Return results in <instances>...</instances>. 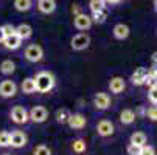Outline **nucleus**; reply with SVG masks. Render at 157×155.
Wrapping results in <instances>:
<instances>
[{
	"label": "nucleus",
	"instance_id": "a878e982",
	"mask_svg": "<svg viewBox=\"0 0 157 155\" xmlns=\"http://www.w3.org/2000/svg\"><path fill=\"white\" fill-rule=\"evenodd\" d=\"M106 19H107V13H106V11H98V13H92V16H90V20H92V24H98V25L104 24V22H106Z\"/></svg>",
	"mask_w": 157,
	"mask_h": 155
},
{
	"label": "nucleus",
	"instance_id": "4c0bfd02",
	"mask_svg": "<svg viewBox=\"0 0 157 155\" xmlns=\"http://www.w3.org/2000/svg\"><path fill=\"white\" fill-rule=\"evenodd\" d=\"M152 3H154V9H155V13H157V0H152Z\"/></svg>",
	"mask_w": 157,
	"mask_h": 155
},
{
	"label": "nucleus",
	"instance_id": "39448f33",
	"mask_svg": "<svg viewBox=\"0 0 157 155\" xmlns=\"http://www.w3.org/2000/svg\"><path fill=\"white\" fill-rule=\"evenodd\" d=\"M28 116H30V121H33L36 124H42L48 118V110L44 105H34L28 112Z\"/></svg>",
	"mask_w": 157,
	"mask_h": 155
},
{
	"label": "nucleus",
	"instance_id": "7c9ffc66",
	"mask_svg": "<svg viewBox=\"0 0 157 155\" xmlns=\"http://www.w3.org/2000/svg\"><path fill=\"white\" fill-rule=\"evenodd\" d=\"M139 155H155V149L149 144H145L140 147V153Z\"/></svg>",
	"mask_w": 157,
	"mask_h": 155
},
{
	"label": "nucleus",
	"instance_id": "20e7f679",
	"mask_svg": "<svg viewBox=\"0 0 157 155\" xmlns=\"http://www.w3.org/2000/svg\"><path fill=\"white\" fill-rule=\"evenodd\" d=\"M89 45H90V37H89V34H86V33H78L70 40V47L75 51H82Z\"/></svg>",
	"mask_w": 157,
	"mask_h": 155
},
{
	"label": "nucleus",
	"instance_id": "1a4fd4ad",
	"mask_svg": "<svg viewBox=\"0 0 157 155\" xmlns=\"http://www.w3.org/2000/svg\"><path fill=\"white\" fill-rule=\"evenodd\" d=\"M94 105L97 110H100V112H104V110H107L110 107V96L109 93L106 92H98L95 96H94Z\"/></svg>",
	"mask_w": 157,
	"mask_h": 155
},
{
	"label": "nucleus",
	"instance_id": "423d86ee",
	"mask_svg": "<svg viewBox=\"0 0 157 155\" xmlns=\"http://www.w3.org/2000/svg\"><path fill=\"white\" fill-rule=\"evenodd\" d=\"M17 93V84L11 79H3L0 82V96L8 99V98H13L16 96Z\"/></svg>",
	"mask_w": 157,
	"mask_h": 155
},
{
	"label": "nucleus",
	"instance_id": "6ab92c4d",
	"mask_svg": "<svg viewBox=\"0 0 157 155\" xmlns=\"http://www.w3.org/2000/svg\"><path fill=\"white\" fill-rule=\"evenodd\" d=\"M16 34L22 39V40H25V39H30L33 36V28L28 25V24H20L16 27Z\"/></svg>",
	"mask_w": 157,
	"mask_h": 155
},
{
	"label": "nucleus",
	"instance_id": "cd10ccee",
	"mask_svg": "<svg viewBox=\"0 0 157 155\" xmlns=\"http://www.w3.org/2000/svg\"><path fill=\"white\" fill-rule=\"evenodd\" d=\"M0 147H10V132L0 130Z\"/></svg>",
	"mask_w": 157,
	"mask_h": 155
},
{
	"label": "nucleus",
	"instance_id": "f3484780",
	"mask_svg": "<svg viewBox=\"0 0 157 155\" xmlns=\"http://www.w3.org/2000/svg\"><path fill=\"white\" fill-rule=\"evenodd\" d=\"M37 9L42 14H52L56 9V2L55 0H37Z\"/></svg>",
	"mask_w": 157,
	"mask_h": 155
},
{
	"label": "nucleus",
	"instance_id": "f03ea898",
	"mask_svg": "<svg viewBox=\"0 0 157 155\" xmlns=\"http://www.w3.org/2000/svg\"><path fill=\"white\" fill-rule=\"evenodd\" d=\"M10 118L13 123L16 124H27L30 121V116H28V110L24 107V105H14L10 112Z\"/></svg>",
	"mask_w": 157,
	"mask_h": 155
},
{
	"label": "nucleus",
	"instance_id": "b1692460",
	"mask_svg": "<svg viewBox=\"0 0 157 155\" xmlns=\"http://www.w3.org/2000/svg\"><path fill=\"white\" fill-rule=\"evenodd\" d=\"M106 2L104 0H90L89 2V8L92 13H98V11H106Z\"/></svg>",
	"mask_w": 157,
	"mask_h": 155
},
{
	"label": "nucleus",
	"instance_id": "6e6552de",
	"mask_svg": "<svg viewBox=\"0 0 157 155\" xmlns=\"http://www.w3.org/2000/svg\"><path fill=\"white\" fill-rule=\"evenodd\" d=\"M27 143H28V138H27V135L22 130H14V132L10 134V146L11 147L20 149V147H24Z\"/></svg>",
	"mask_w": 157,
	"mask_h": 155
},
{
	"label": "nucleus",
	"instance_id": "72a5a7b5",
	"mask_svg": "<svg viewBox=\"0 0 157 155\" xmlns=\"http://www.w3.org/2000/svg\"><path fill=\"white\" fill-rule=\"evenodd\" d=\"M126 152H128V155H139V153H140V147L134 146V144H128Z\"/></svg>",
	"mask_w": 157,
	"mask_h": 155
},
{
	"label": "nucleus",
	"instance_id": "c85d7f7f",
	"mask_svg": "<svg viewBox=\"0 0 157 155\" xmlns=\"http://www.w3.org/2000/svg\"><path fill=\"white\" fill-rule=\"evenodd\" d=\"M145 115H146V118L148 120H151V121H157V105H151V107H148L146 109V112H145Z\"/></svg>",
	"mask_w": 157,
	"mask_h": 155
},
{
	"label": "nucleus",
	"instance_id": "9d476101",
	"mask_svg": "<svg viewBox=\"0 0 157 155\" xmlns=\"http://www.w3.org/2000/svg\"><path fill=\"white\" fill-rule=\"evenodd\" d=\"M73 27H75L76 30H79V31H86V30H89V28L92 27L90 16H87V14H84V13L76 14V16L73 17Z\"/></svg>",
	"mask_w": 157,
	"mask_h": 155
},
{
	"label": "nucleus",
	"instance_id": "dca6fc26",
	"mask_svg": "<svg viewBox=\"0 0 157 155\" xmlns=\"http://www.w3.org/2000/svg\"><path fill=\"white\" fill-rule=\"evenodd\" d=\"M22 40L17 34H13V36H6L5 37V40H3V47L6 48V50H11V51H14V50H17V48H20V45H22Z\"/></svg>",
	"mask_w": 157,
	"mask_h": 155
},
{
	"label": "nucleus",
	"instance_id": "2f4dec72",
	"mask_svg": "<svg viewBox=\"0 0 157 155\" xmlns=\"http://www.w3.org/2000/svg\"><path fill=\"white\" fill-rule=\"evenodd\" d=\"M2 27H3L5 36H13V34H16V27H14V25H11V24H5V25H2Z\"/></svg>",
	"mask_w": 157,
	"mask_h": 155
},
{
	"label": "nucleus",
	"instance_id": "e433bc0d",
	"mask_svg": "<svg viewBox=\"0 0 157 155\" xmlns=\"http://www.w3.org/2000/svg\"><path fill=\"white\" fill-rule=\"evenodd\" d=\"M106 3H110V5H115V3H120L121 0H104Z\"/></svg>",
	"mask_w": 157,
	"mask_h": 155
},
{
	"label": "nucleus",
	"instance_id": "4be33fe9",
	"mask_svg": "<svg viewBox=\"0 0 157 155\" xmlns=\"http://www.w3.org/2000/svg\"><path fill=\"white\" fill-rule=\"evenodd\" d=\"M31 0H14V8L19 13H27L31 9Z\"/></svg>",
	"mask_w": 157,
	"mask_h": 155
},
{
	"label": "nucleus",
	"instance_id": "5701e85b",
	"mask_svg": "<svg viewBox=\"0 0 157 155\" xmlns=\"http://www.w3.org/2000/svg\"><path fill=\"white\" fill-rule=\"evenodd\" d=\"M86 149H87V144H86V141H84L82 138L73 140V143H72V150H73L75 153H84Z\"/></svg>",
	"mask_w": 157,
	"mask_h": 155
},
{
	"label": "nucleus",
	"instance_id": "aec40b11",
	"mask_svg": "<svg viewBox=\"0 0 157 155\" xmlns=\"http://www.w3.org/2000/svg\"><path fill=\"white\" fill-rule=\"evenodd\" d=\"M16 72V64L11 61V59H5L0 62V73L5 75V76H10Z\"/></svg>",
	"mask_w": 157,
	"mask_h": 155
},
{
	"label": "nucleus",
	"instance_id": "473e14b6",
	"mask_svg": "<svg viewBox=\"0 0 157 155\" xmlns=\"http://www.w3.org/2000/svg\"><path fill=\"white\" fill-rule=\"evenodd\" d=\"M146 79L157 81V67H151V68L146 70Z\"/></svg>",
	"mask_w": 157,
	"mask_h": 155
},
{
	"label": "nucleus",
	"instance_id": "7ed1b4c3",
	"mask_svg": "<svg viewBox=\"0 0 157 155\" xmlns=\"http://www.w3.org/2000/svg\"><path fill=\"white\" fill-rule=\"evenodd\" d=\"M25 59L28 61V62H33V64H36V62H40L42 61V57H44V48L39 45V43H30V45L25 48Z\"/></svg>",
	"mask_w": 157,
	"mask_h": 155
},
{
	"label": "nucleus",
	"instance_id": "a211bd4d",
	"mask_svg": "<svg viewBox=\"0 0 157 155\" xmlns=\"http://www.w3.org/2000/svg\"><path fill=\"white\" fill-rule=\"evenodd\" d=\"M146 141H148L146 134H145V132H140V130H136V132L131 135V138H129V144H134V146H137V147L145 146Z\"/></svg>",
	"mask_w": 157,
	"mask_h": 155
},
{
	"label": "nucleus",
	"instance_id": "412c9836",
	"mask_svg": "<svg viewBox=\"0 0 157 155\" xmlns=\"http://www.w3.org/2000/svg\"><path fill=\"white\" fill-rule=\"evenodd\" d=\"M20 88H22V92H24L25 95H33V93H36L34 79H33V78H25L24 81H22V84H20Z\"/></svg>",
	"mask_w": 157,
	"mask_h": 155
},
{
	"label": "nucleus",
	"instance_id": "393cba45",
	"mask_svg": "<svg viewBox=\"0 0 157 155\" xmlns=\"http://www.w3.org/2000/svg\"><path fill=\"white\" fill-rule=\"evenodd\" d=\"M69 116H70V112L67 109H59L56 110V121L59 124H67V121H69Z\"/></svg>",
	"mask_w": 157,
	"mask_h": 155
},
{
	"label": "nucleus",
	"instance_id": "f704fd0d",
	"mask_svg": "<svg viewBox=\"0 0 157 155\" xmlns=\"http://www.w3.org/2000/svg\"><path fill=\"white\" fill-rule=\"evenodd\" d=\"M151 62H152V67H157V51L151 54Z\"/></svg>",
	"mask_w": 157,
	"mask_h": 155
},
{
	"label": "nucleus",
	"instance_id": "2eb2a0df",
	"mask_svg": "<svg viewBox=\"0 0 157 155\" xmlns=\"http://www.w3.org/2000/svg\"><path fill=\"white\" fill-rule=\"evenodd\" d=\"M136 118H137V113L134 112L132 109H123L121 112H120V123H121L123 126H131V124H134Z\"/></svg>",
	"mask_w": 157,
	"mask_h": 155
},
{
	"label": "nucleus",
	"instance_id": "c756f323",
	"mask_svg": "<svg viewBox=\"0 0 157 155\" xmlns=\"http://www.w3.org/2000/svg\"><path fill=\"white\" fill-rule=\"evenodd\" d=\"M148 101L152 105H157V85L155 87H151L149 90H148Z\"/></svg>",
	"mask_w": 157,
	"mask_h": 155
},
{
	"label": "nucleus",
	"instance_id": "58836bf2",
	"mask_svg": "<svg viewBox=\"0 0 157 155\" xmlns=\"http://www.w3.org/2000/svg\"><path fill=\"white\" fill-rule=\"evenodd\" d=\"M2 155H10V153H2Z\"/></svg>",
	"mask_w": 157,
	"mask_h": 155
},
{
	"label": "nucleus",
	"instance_id": "0eeeda50",
	"mask_svg": "<svg viewBox=\"0 0 157 155\" xmlns=\"http://www.w3.org/2000/svg\"><path fill=\"white\" fill-rule=\"evenodd\" d=\"M114 132H115V126H114V123H112V121H109V120L98 121V124H97V134L101 138L112 137V135H114Z\"/></svg>",
	"mask_w": 157,
	"mask_h": 155
},
{
	"label": "nucleus",
	"instance_id": "f257e3e1",
	"mask_svg": "<svg viewBox=\"0 0 157 155\" xmlns=\"http://www.w3.org/2000/svg\"><path fill=\"white\" fill-rule=\"evenodd\" d=\"M33 79H34V84H36V92H39V93H48V92H52L55 88V84H56L55 76L50 72H45V70L36 73V76Z\"/></svg>",
	"mask_w": 157,
	"mask_h": 155
},
{
	"label": "nucleus",
	"instance_id": "4468645a",
	"mask_svg": "<svg viewBox=\"0 0 157 155\" xmlns=\"http://www.w3.org/2000/svg\"><path fill=\"white\" fill-rule=\"evenodd\" d=\"M129 33H131V30H129V27L124 25V24H117L114 28H112V34H114V37H115L117 40H124V39H128V37H129Z\"/></svg>",
	"mask_w": 157,
	"mask_h": 155
},
{
	"label": "nucleus",
	"instance_id": "c9c22d12",
	"mask_svg": "<svg viewBox=\"0 0 157 155\" xmlns=\"http://www.w3.org/2000/svg\"><path fill=\"white\" fill-rule=\"evenodd\" d=\"M5 31H3V27H0V43H3V40H5Z\"/></svg>",
	"mask_w": 157,
	"mask_h": 155
},
{
	"label": "nucleus",
	"instance_id": "ddd939ff",
	"mask_svg": "<svg viewBox=\"0 0 157 155\" xmlns=\"http://www.w3.org/2000/svg\"><path fill=\"white\" fill-rule=\"evenodd\" d=\"M145 81H146V68H143V67L136 68V72L131 75V84L136 87L145 85Z\"/></svg>",
	"mask_w": 157,
	"mask_h": 155
},
{
	"label": "nucleus",
	"instance_id": "9b49d317",
	"mask_svg": "<svg viewBox=\"0 0 157 155\" xmlns=\"http://www.w3.org/2000/svg\"><path fill=\"white\" fill-rule=\"evenodd\" d=\"M67 124H69V127L73 129V130H81V129L86 127L87 120H86V116H84L82 113H79V112H78V113H70Z\"/></svg>",
	"mask_w": 157,
	"mask_h": 155
},
{
	"label": "nucleus",
	"instance_id": "f8f14e48",
	"mask_svg": "<svg viewBox=\"0 0 157 155\" xmlns=\"http://www.w3.org/2000/svg\"><path fill=\"white\" fill-rule=\"evenodd\" d=\"M124 88H126V81L121 76H114L109 81V90H110V93L120 95V93L124 92Z\"/></svg>",
	"mask_w": 157,
	"mask_h": 155
},
{
	"label": "nucleus",
	"instance_id": "bb28decb",
	"mask_svg": "<svg viewBox=\"0 0 157 155\" xmlns=\"http://www.w3.org/2000/svg\"><path fill=\"white\" fill-rule=\"evenodd\" d=\"M33 155H52V150H50V147L45 146V144H37V146L34 147Z\"/></svg>",
	"mask_w": 157,
	"mask_h": 155
}]
</instances>
